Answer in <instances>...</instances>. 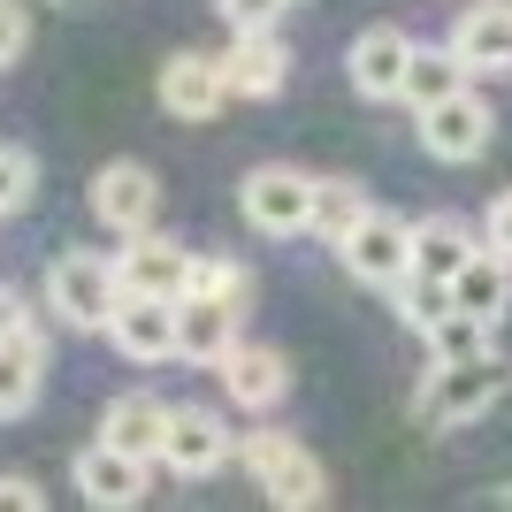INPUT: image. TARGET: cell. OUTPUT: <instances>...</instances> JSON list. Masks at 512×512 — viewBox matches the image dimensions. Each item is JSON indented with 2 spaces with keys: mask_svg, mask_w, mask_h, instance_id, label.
Listing matches in <instances>:
<instances>
[{
  "mask_svg": "<svg viewBox=\"0 0 512 512\" xmlns=\"http://www.w3.org/2000/svg\"><path fill=\"white\" fill-rule=\"evenodd\" d=\"M482 237H490L497 253H512V192H505V199H497V207H490V222H482Z\"/></svg>",
  "mask_w": 512,
  "mask_h": 512,
  "instance_id": "obj_31",
  "label": "cell"
},
{
  "mask_svg": "<svg viewBox=\"0 0 512 512\" xmlns=\"http://www.w3.org/2000/svg\"><path fill=\"white\" fill-rule=\"evenodd\" d=\"M467 85V62H459V46H413V69H406V100L428 107V100H451V92Z\"/></svg>",
  "mask_w": 512,
  "mask_h": 512,
  "instance_id": "obj_22",
  "label": "cell"
},
{
  "mask_svg": "<svg viewBox=\"0 0 512 512\" xmlns=\"http://www.w3.org/2000/svg\"><path fill=\"white\" fill-rule=\"evenodd\" d=\"M505 383H512V367L497 352H482V360H436L421 398H413V413H421V428H467L505 398Z\"/></svg>",
  "mask_w": 512,
  "mask_h": 512,
  "instance_id": "obj_1",
  "label": "cell"
},
{
  "mask_svg": "<svg viewBox=\"0 0 512 512\" xmlns=\"http://www.w3.org/2000/svg\"><path fill=\"white\" fill-rule=\"evenodd\" d=\"M367 184H352V176H321V192H314V230L329 237V245H344V237L367 222Z\"/></svg>",
  "mask_w": 512,
  "mask_h": 512,
  "instance_id": "obj_23",
  "label": "cell"
},
{
  "mask_svg": "<svg viewBox=\"0 0 512 512\" xmlns=\"http://www.w3.org/2000/svg\"><path fill=\"white\" fill-rule=\"evenodd\" d=\"M237 321H245V306H237V299L184 291V299H176V360H192V367H222V352L237 344Z\"/></svg>",
  "mask_w": 512,
  "mask_h": 512,
  "instance_id": "obj_8",
  "label": "cell"
},
{
  "mask_svg": "<svg viewBox=\"0 0 512 512\" xmlns=\"http://www.w3.org/2000/svg\"><path fill=\"white\" fill-rule=\"evenodd\" d=\"M31 184H39V161L23 146H0V214H16L31 199Z\"/></svg>",
  "mask_w": 512,
  "mask_h": 512,
  "instance_id": "obj_26",
  "label": "cell"
},
{
  "mask_svg": "<svg viewBox=\"0 0 512 512\" xmlns=\"http://www.w3.org/2000/svg\"><path fill=\"white\" fill-rule=\"evenodd\" d=\"M474 253H482V245L467 237L459 214H428V222H413V268H421V276H459Z\"/></svg>",
  "mask_w": 512,
  "mask_h": 512,
  "instance_id": "obj_21",
  "label": "cell"
},
{
  "mask_svg": "<svg viewBox=\"0 0 512 512\" xmlns=\"http://www.w3.org/2000/svg\"><path fill=\"white\" fill-rule=\"evenodd\" d=\"M192 245H176V237H153V230H130V245L115 253V276L123 291H146V299H184L192 291Z\"/></svg>",
  "mask_w": 512,
  "mask_h": 512,
  "instance_id": "obj_6",
  "label": "cell"
},
{
  "mask_svg": "<svg viewBox=\"0 0 512 512\" xmlns=\"http://www.w3.org/2000/svg\"><path fill=\"white\" fill-rule=\"evenodd\" d=\"M337 260H344V276L375 283V291H398V283L413 276V230L398 214H367L360 230L337 245Z\"/></svg>",
  "mask_w": 512,
  "mask_h": 512,
  "instance_id": "obj_5",
  "label": "cell"
},
{
  "mask_svg": "<svg viewBox=\"0 0 512 512\" xmlns=\"http://www.w3.org/2000/svg\"><path fill=\"white\" fill-rule=\"evenodd\" d=\"M214 375H222V390H230V406H245V413H268L283 390H291V360H283L276 344H245V337L222 352Z\"/></svg>",
  "mask_w": 512,
  "mask_h": 512,
  "instance_id": "obj_12",
  "label": "cell"
},
{
  "mask_svg": "<svg viewBox=\"0 0 512 512\" xmlns=\"http://www.w3.org/2000/svg\"><path fill=\"white\" fill-rule=\"evenodd\" d=\"M39 482H23V474H0V512H39Z\"/></svg>",
  "mask_w": 512,
  "mask_h": 512,
  "instance_id": "obj_30",
  "label": "cell"
},
{
  "mask_svg": "<svg viewBox=\"0 0 512 512\" xmlns=\"http://www.w3.org/2000/svg\"><path fill=\"white\" fill-rule=\"evenodd\" d=\"M222 100H230V69L222 62H207V54H169L161 62V107L176 123H207V115H222Z\"/></svg>",
  "mask_w": 512,
  "mask_h": 512,
  "instance_id": "obj_14",
  "label": "cell"
},
{
  "mask_svg": "<svg viewBox=\"0 0 512 512\" xmlns=\"http://www.w3.org/2000/svg\"><path fill=\"white\" fill-rule=\"evenodd\" d=\"M192 291H214V299H237V306H245L253 276H245L237 260H192Z\"/></svg>",
  "mask_w": 512,
  "mask_h": 512,
  "instance_id": "obj_27",
  "label": "cell"
},
{
  "mask_svg": "<svg viewBox=\"0 0 512 512\" xmlns=\"http://www.w3.org/2000/svg\"><path fill=\"white\" fill-rule=\"evenodd\" d=\"M23 39H31V16H23L16 0H0V69L23 62Z\"/></svg>",
  "mask_w": 512,
  "mask_h": 512,
  "instance_id": "obj_29",
  "label": "cell"
},
{
  "mask_svg": "<svg viewBox=\"0 0 512 512\" xmlns=\"http://www.w3.org/2000/svg\"><path fill=\"white\" fill-rule=\"evenodd\" d=\"M146 474H153V459H138V451H123V444H92V451H77V490H85V505H107V512H130L138 497H146Z\"/></svg>",
  "mask_w": 512,
  "mask_h": 512,
  "instance_id": "obj_11",
  "label": "cell"
},
{
  "mask_svg": "<svg viewBox=\"0 0 512 512\" xmlns=\"http://www.w3.org/2000/svg\"><path fill=\"white\" fill-rule=\"evenodd\" d=\"M283 8H291V0H222V16H230L237 31H268V23H283Z\"/></svg>",
  "mask_w": 512,
  "mask_h": 512,
  "instance_id": "obj_28",
  "label": "cell"
},
{
  "mask_svg": "<svg viewBox=\"0 0 512 512\" xmlns=\"http://www.w3.org/2000/svg\"><path fill=\"white\" fill-rule=\"evenodd\" d=\"M107 337H115V352H123V360H138V367L176 360V299L123 291V306H115V321H107Z\"/></svg>",
  "mask_w": 512,
  "mask_h": 512,
  "instance_id": "obj_10",
  "label": "cell"
},
{
  "mask_svg": "<svg viewBox=\"0 0 512 512\" xmlns=\"http://www.w3.org/2000/svg\"><path fill=\"white\" fill-rule=\"evenodd\" d=\"M169 413L176 406H161V398H146V390H130V398H115V406L100 413V436H107V444H123V451H138V459H161V444H169Z\"/></svg>",
  "mask_w": 512,
  "mask_h": 512,
  "instance_id": "obj_19",
  "label": "cell"
},
{
  "mask_svg": "<svg viewBox=\"0 0 512 512\" xmlns=\"http://www.w3.org/2000/svg\"><path fill=\"white\" fill-rule=\"evenodd\" d=\"M237 459L253 467V482H260V497H268V505H283V512L329 505V474H321V459L299 444V436L260 428V436H245V444H237Z\"/></svg>",
  "mask_w": 512,
  "mask_h": 512,
  "instance_id": "obj_2",
  "label": "cell"
},
{
  "mask_svg": "<svg viewBox=\"0 0 512 512\" xmlns=\"http://www.w3.org/2000/svg\"><path fill=\"white\" fill-rule=\"evenodd\" d=\"M451 306H459V299H451V276H421V268H413V276L398 283V314H406L413 329H428V321H444Z\"/></svg>",
  "mask_w": 512,
  "mask_h": 512,
  "instance_id": "obj_25",
  "label": "cell"
},
{
  "mask_svg": "<svg viewBox=\"0 0 512 512\" xmlns=\"http://www.w3.org/2000/svg\"><path fill=\"white\" fill-rule=\"evenodd\" d=\"M451 299L467 306V314H490V321H497V314L512 306V253H497L490 237H482V253L451 276Z\"/></svg>",
  "mask_w": 512,
  "mask_h": 512,
  "instance_id": "obj_20",
  "label": "cell"
},
{
  "mask_svg": "<svg viewBox=\"0 0 512 512\" xmlns=\"http://www.w3.org/2000/svg\"><path fill=\"white\" fill-rule=\"evenodd\" d=\"M92 214H100L107 230H153V214H161V176L146 161H107L92 176Z\"/></svg>",
  "mask_w": 512,
  "mask_h": 512,
  "instance_id": "obj_7",
  "label": "cell"
},
{
  "mask_svg": "<svg viewBox=\"0 0 512 512\" xmlns=\"http://www.w3.org/2000/svg\"><path fill=\"white\" fill-rule=\"evenodd\" d=\"M222 459H237V444H230V428H222V413H207V406H176L169 413V444H161V467L169 474H214Z\"/></svg>",
  "mask_w": 512,
  "mask_h": 512,
  "instance_id": "obj_13",
  "label": "cell"
},
{
  "mask_svg": "<svg viewBox=\"0 0 512 512\" xmlns=\"http://www.w3.org/2000/svg\"><path fill=\"white\" fill-rule=\"evenodd\" d=\"M8 329H23V299L8 291V283H0V337H8Z\"/></svg>",
  "mask_w": 512,
  "mask_h": 512,
  "instance_id": "obj_32",
  "label": "cell"
},
{
  "mask_svg": "<svg viewBox=\"0 0 512 512\" xmlns=\"http://www.w3.org/2000/svg\"><path fill=\"white\" fill-rule=\"evenodd\" d=\"M490 329H497L490 314H467V306H451L444 321H428L421 337H428V352H436V360H482V352H497Z\"/></svg>",
  "mask_w": 512,
  "mask_h": 512,
  "instance_id": "obj_24",
  "label": "cell"
},
{
  "mask_svg": "<svg viewBox=\"0 0 512 512\" xmlns=\"http://www.w3.org/2000/svg\"><path fill=\"white\" fill-rule=\"evenodd\" d=\"M222 69H230L237 100H276L283 77H291V46L276 39V23H268V31H237V46L222 54Z\"/></svg>",
  "mask_w": 512,
  "mask_h": 512,
  "instance_id": "obj_16",
  "label": "cell"
},
{
  "mask_svg": "<svg viewBox=\"0 0 512 512\" xmlns=\"http://www.w3.org/2000/svg\"><path fill=\"white\" fill-rule=\"evenodd\" d=\"M451 46L467 69H512V0H482L451 23Z\"/></svg>",
  "mask_w": 512,
  "mask_h": 512,
  "instance_id": "obj_18",
  "label": "cell"
},
{
  "mask_svg": "<svg viewBox=\"0 0 512 512\" xmlns=\"http://www.w3.org/2000/svg\"><path fill=\"white\" fill-rule=\"evenodd\" d=\"M39 383H46V337L23 321L0 337V421H16V413L39 406Z\"/></svg>",
  "mask_w": 512,
  "mask_h": 512,
  "instance_id": "obj_17",
  "label": "cell"
},
{
  "mask_svg": "<svg viewBox=\"0 0 512 512\" xmlns=\"http://www.w3.org/2000/svg\"><path fill=\"white\" fill-rule=\"evenodd\" d=\"M46 306H54L69 329H107L115 306H123V276H115V260L62 253L54 268H46Z\"/></svg>",
  "mask_w": 512,
  "mask_h": 512,
  "instance_id": "obj_3",
  "label": "cell"
},
{
  "mask_svg": "<svg viewBox=\"0 0 512 512\" xmlns=\"http://www.w3.org/2000/svg\"><path fill=\"white\" fill-rule=\"evenodd\" d=\"M497 505H512V482H505V490H497Z\"/></svg>",
  "mask_w": 512,
  "mask_h": 512,
  "instance_id": "obj_33",
  "label": "cell"
},
{
  "mask_svg": "<svg viewBox=\"0 0 512 512\" xmlns=\"http://www.w3.org/2000/svg\"><path fill=\"white\" fill-rule=\"evenodd\" d=\"M406 69H413V39L398 23H367L352 39V85L367 100H406Z\"/></svg>",
  "mask_w": 512,
  "mask_h": 512,
  "instance_id": "obj_15",
  "label": "cell"
},
{
  "mask_svg": "<svg viewBox=\"0 0 512 512\" xmlns=\"http://www.w3.org/2000/svg\"><path fill=\"white\" fill-rule=\"evenodd\" d=\"M314 192H321V176L283 169V161H268V169H253L245 184H237L245 222H253L260 237H299V230H314Z\"/></svg>",
  "mask_w": 512,
  "mask_h": 512,
  "instance_id": "obj_4",
  "label": "cell"
},
{
  "mask_svg": "<svg viewBox=\"0 0 512 512\" xmlns=\"http://www.w3.org/2000/svg\"><path fill=\"white\" fill-rule=\"evenodd\" d=\"M490 100H474L467 85L451 92V100H428L421 107V146L436 153V161H474V153L490 146Z\"/></svg>",
  "mask_w": 512,
  "mask_h": 512,
  "instance_id": "obj_9",
  "label": "cell"
}]
</instances>
